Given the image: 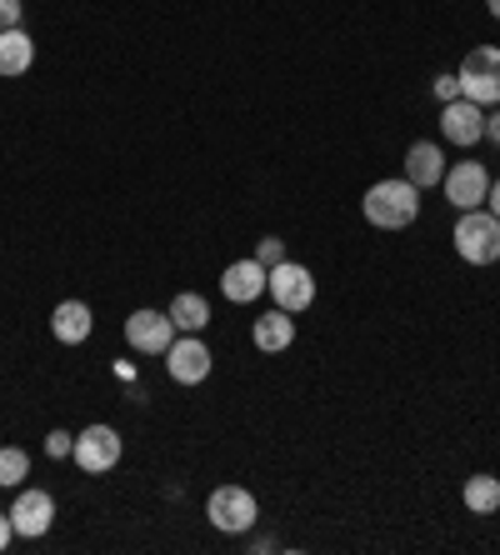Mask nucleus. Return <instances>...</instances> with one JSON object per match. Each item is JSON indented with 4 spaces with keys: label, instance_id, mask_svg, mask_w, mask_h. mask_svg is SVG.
Listing matches in <instances>:
<instances>
[{
    "label": "nucleus",
    "instance_id": "f257e3e1",
    "mask_svg": "<svg viewBox=\"0 0 500 555\" xmlns=\"http://www.w3.org/2000/svg\"><path fill=\"white\" fill-rule=\"evenodd\" d=\"M360 210H366L375 231H406L421 216V191L411 181H375L360 201Z\"/></svg>",
    "mask_w": 500,
    "mask_h": 555
},
{
    "label": "nucleus",
    "instance_id": "f03ea898",
    "mask_svg": "<svg viewBox=\"0 0 500 555\" xmlns=\"http://www.w3.org/2000/svg\"><path fill=\"white\" fill-rule=\"evenodd\" d=\"M450 241H456L461 260H471V266H496L500 260V220L490 216V210H461Z\"/></svg>",
    "mask_w": 500,
    "mask_h": 555
},
{
    "label": "nucleus",
    "instance_id": "7ed1b4c3",
    "mask_svg": "<svg viewBox=\"0 0 500 555\" xmlns=\"http://www.w3.org/2000/svg\"><path fill=\"white\" fill-rule=\"evenodd\" d=\"M461 95L475 105H500V51L496 46H475L461 61Z\"/></svg>",
    "mask_w": 500,
    "mask_h": 555
},
{
    "label": "nucleus",
    "instance_id": "20e7f679",
    "mask_svg": "<svg viewBox=\"0 0 500 555\" xmlns=\"http://www.w3.org/2000/svg\"><path fill=\"white\" fill-rule=\"evenodd\" d=\"M206 516L216 530H226V535H241V530H251L260 520V505L256 495L245 491V486H216L206 501Z\"/></svg>",
    "mask_w": 500,
    "mask_h": 555
},
{
    "label": "nucleus",
    "instance_id": "39448f33",
    "mask_svg": "<svg viewBox=\"0 0 500 555\" xmlns=\"http://www.w3.org/2000/svg\"><path fill=\"white\" fill-rule=\"evenodd\" d=\"M120 430L116 426H86L76 436V451H70V461L86 470V476H105V470H116L120 465Z\"/></svg>",
    "mask_w": 500,
    "mask_h": 555
},
{
    "label": "nucleus",
    "instance_id": "423d86ee",
    "mask_svg": "<svg viewBox=\"0 0 500 555\" xmlns=\"http://www.w3.org/2000/svg\"><path fill=\"white\" fill-rule=\"evenodd\" d=\"M126 340H130V350H141V356H166V350L176 346V321H170V310H130Z\"/></svg>",
    "mask_w": 500,
    "mask_h": 555
},
{
    "label": "nucleus",
    "instance_id": "0eeeda50",
    "mask_svg": "<svg viewBox=\"0 0 500 555\" xmlns=\"http://www.w3.org/2000/svg\"><path fill=\"white\" fill-rule=\"evenodd\" d=\"M266 291L275 296V306H281V310L300 315V310L316 300V275H310L306 266H295V260H281V266H270Z\"/></svg>",
    "mask_w": 500,
    "mask_h": 555
},
{
    "label": "nucleus",
    "instance_id": "6e6552de",
    "mask_svg": "<svg viewBox=\"0 0 500 555\" xmlns=\"http://www.w3.org/2000/svg\"><path fill=\"white\" fill-rule=\"evenodd\" d=\"M440 191H446V201L456 210H480L490 195V176L480 160H461V166L446 170V181H440Z\"/></svg>",
    "mask_w": 500,
    "mask_h": 555
},
{
    "label": "nucleus",
    "instance_id": "1a4fd4ad",
    "mask_svg": "<svg viewBox=\"0 0 500 555\" xmlns=\"http://www.w3.org/2000/svg\"><path fill=\"white\" fill-rule=\"evenodd\" d=\"M55 520V495L51 491H36V486H26V491L15 495L11 505V526L15 535H26V541H36V535H46Z\"/></svg>",
    "mask_w": 500,
    "mask_h": 555
},
{
    "label": "nucleus",
    "instance_id": "9d476101",
    "mask_svg": "<svg viewBox=\"0 0 500 555\" xmlns=\"http://www.w3.org/2000/svg\"><path fill=\"white\" fill-rule=\"evenodd\" d=\"M166 371L176 386H201L210 375V346L201 336H185L166 350Z\"/></svg>",
    "mask_w": 500,
    "mask_h": 555
},
{
    "label": "nucleus",
    "instance_id": "9b49d317",
    "mask_svg": "<svg viewBox=\"0 0 500 555\" xmlns=\"http://www.w3.org/2000/svg\"><path fill=\"white\" fill-rule=\"evenodd\" d=\"M440 135H446L450 145H475V141H486V105H475V101H450L446 111H440Z\"/></svg>",
    "mask_w": 500,
    "mask_h": 555
},
{
    "label": "nucleus",
    "instance_id": "f8f14e48",
    "mask_svg": "<svg viewBox=\"0 0 500 555\" xmlns=\"http://www.w3.org/2000/svg\"><path fill=\"white\" fill-rule=\"evenodd\" d=\"M266 281H270V271L260 266L256 256L235 260V266H226V275H220V296L235 300V306H251V300L266 296Z\"/></svg>",
    "mask_w": 500,
    "mask_h": 555
},
{
    "label": "nucleus",
    "instance_id": "ddd939ff",
    "mask_svg": "<svg viewBox=\"0 0 500 555\" xmlns=\"http://www.w3.org/2000/svg\"><path fill=\"white\" fill-rule=\"evenodd\" d=\"M90 331H95V315H90L86 300H61L51 310V336L61 346H80V340H90Z\"/></svg>",
    "mask_w": 500,
    "mask_h": 555
},
{
    "label": "nucleus",
    "instance_id": "4468645a",
    "mask_svg": "<svg viewBox=\"0 0 500 555\" xmlns=\"http://www.w3.org/2000/svg\"><path fill=\"white\" fill-rule=\"evenodd\" d=\"M406 181H411L415 191L446 181V155H440L436 141H415L411 151H406Z\"/></svg>",
    "mask_w": 500,
    "mask_h": 555
},
{
    "label": "nucleus",
    "instance_id": "2eb2a0df",
    "mask_svg": "<svg viewBox=\"0 0 500 555\" xmlns=\"http://www.w3.org/2000/svg\"><path fill=\"white\" fill-rule=\"evenodd\" d=\"M30 61H36V40H30L21 26H15V30H0V76H5V80L26 76Z\"/></svg>",
    "mask_w": 500,
    "mask_h": 555
},
{
    "label": "nucleus",
    "instance_id": "dca6fc26",
    "mask_svg": "<svg viewBox=\"0 0 500 555\" xmlns=\"http://www.w3.org/2000/svg\"><path fill=\"white\" fill-rule=\"evenodd\" d=\"M251 340H256V350H266V356H275V350H291L295 340V321H291V310H270V315H260L256 331H251Z\"/></svg>",
    "mask_w": 500,
    "mask_h": 555
},
{
    "label": "nucleus",
    "instance_id": "f3484780",
    "mask_svg": "<svg viewBox=\"0 0 500 555\" xmlns=\"http://www.w3.org/2000/svg\"><path fill=\"white\" fill-rule=\"evenodd\" d=\"M170 321H176V331H185V336H201L210 325V300L195 296V291H180V296L170 300Z\"/></svg>",
    "mask_w": 500,
    "mask_h": 555
},
{
    "label": "nucleus",
    "instance_id": "a211bd4d",
    "mask_svg": "<svg viewBox=\"0 0 500 555\" xmlns=\"http://www.w3.org/2000/svg\"><path fill=\"white\" fill-rule=\"evenodd\" d=\"M465 505H471L475 516H496V511H500V480L486 476V470H480V476H471V480H465Z\"/></svg>",
    "mask_w": 500,
    "mask_h": 555
},
{
    "label": "nucleus",
    "instance_id": "6ab92c4d",
    "mask_svg": "<svg viewBox=\"0 0 500 555\" xmlns=\"http://www.w3.org/2000/svg\"><path fill=\"white\" fill-rule=\"evenodd\" d=\"M30 476V455L21 446H0V491H11Z\"/></svg>",
    "mask_w": 500,
    "mask_h": 555
},
{
    "label": "nucleus",
    "instance_id": "aec40b11",
    "mask_svg": "<svg viewBox=\"0 0 500 555\" xmlns=\"http://www.w3.org/2000/svg\"><path fill=\"white\" fill-rule=\"evenodd\" d=\"M256 260L270 271V266H281V260H285V246L275 241V235H266V241H260V250H256Z\"/></svg>",
    "mask_w": 500,
    "mask_h": 555
},
{
    "label": "nucleus",
    "instance_id": "412c9836",
    "mask_svg": "<svg viewBox=\"0 0 500 555\" xmlns=\"http://www.w3.org/2000/svg\"><path fill=\"white\" fill-rule=\"evenodd\" d=\"M70 451H76V436H65V430H51V436H46V455L61 461V455H70Z\"/></svg>",
    "mask_w": 500,
    "mask_h": 555
},
{
    "label": "nucleus",
    "instance_id": "4be33fe9",
    "mask_svg": "<svg viewBox=\"0 0 500 555\" xmlns=\"http://www.w3.org/2000/svg\"><path fill=\"white\" fill-rule=\"evenodd\" d=\"M436 101H440V105L461 101V76H436Z\"/></svg>",
    "mask_w": 500,
    "mask_h": 555
},
{
    "label": "nucleus",
    "instance_id": "5701e85b",
    "mask_svg": "<svg viewBox=\"0 0 500 555\" xmlns=\"http://www.w3.org/2000/svg\"><path fill=\"white\" fill-rule=\"evenodd\" d=\"M21 26V0H0V30Z\"/></svg>",
    "mask_w": 500,
    "mask_h": 555
},
{
    "label": "nucleus",
    "instance_id": "b1692460",
    "mask_svg": "<svg viewBox=\"0 0 500 555\" xmlns=\"http://www.w3.org/2000/svg\"><path fill=\"white\" fill-rule=\"evenodd\" d=\"M486 141L500 145V111H490V116H486Z\"/></svg>",
    "mask_w": 500,
    "mask_h": 555
},
{
    "label": "nucleus",
    "instance_id": "393cba45",
    "mask_svg": "<svg viewBox=\"0 0 500 555\" xmlns=\"http://www.w3.org/2000/svg\"><path fill=\"white\" fill-rule=\"evenodd\" d=\"M11 535H15V526H11V516H5V511H0V551H5V545H11Z\"/></svg>",
    "mask_w": 500,
    "mask_h": 555
},
{
    "label": "nucleus",
    "instance_id": "a878e982",
    "mask_svg": "<svg viewBox=\"0 0 500 555\" xmlns=\"http://www.w3.org/2000/svg\"><path fill=\"white\" fill-rule=\"evenodd\" d=\"M486 201H490V216H496V220H500V181H496V185H490V195H486Z\"/></svg>",
    "mask_w": 500,
    "mask_h": 555
},
{
    "label": "nucleus",
    "instance_id": "bb28decb",
    "mask_svg": "<svg viewBox=\"0 0 500 555\" xmlns=\"http://www.w3.org/2000/svg\"><path fill=\"white\" fill-rule=\"evenodd\" d=\"M486 5H490V15H496V21H500V0H486Z\"/></svg>",
    "mask_w": 500,
    "mask_h": 555
}]
</instances>
